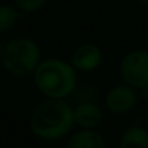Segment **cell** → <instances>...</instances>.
I'll return each mask as SVG.
<instances>
[{
	"instance_id": "11",
	"label": "cell",
	"mask_w": 148,
	"mask_h": 148,
	"mask_svg": "<svg viewBox=\"0 0 148 148\" xmlns=\"http://www.w3.org/2000/svg\"><path fill=\"white\" fill-rule=\"evenodd\" d=\"M49 2V0H13V5L26 15L31 13H36L39 12L42 8H45V5Z\"/></svg>"
},
{
	"instance_id": "10",
	"label": "cell",
	"mask_w": 148,
	"mask_h": 148,
	"mask_svg": "<svg viewBox=\"0 0 148 148\" xmlns=\"http://www.w3.org/2000/svg\"><path fill=\"white\" fill-rule=\"evenodd\" d=\"M21 13L22 12L15 5H9V3L0 5V35L10 32L16 26Z\"/></svg>"
},
{
	"instance_id": "6",
	"label": "cell",
	"mask_w": 148,
	"mask_h": 148,
	"mask_svg": "<svg viewBox=\"0 0 148 148\" xmlns=\"http://www.w3.org/2000/svg\"><path fill=\"white\" fill-rule=\"evenodd\" d=\"M70 62L77 73H92L102 65L103 52L99 45L93 42H83L73 51Z\"/></svg>"
},
{
	"instance_id": "2",
	"label": "cell",
	"mask_w": 148,
	"mask_h": 148,
	"mask_svg": "<svg viewBox=\"0 0 148 148\" xmlns=\"http://www.w3.org/2000/svg\"><path fill=\"white\" fill-rule=\"evenodd\" d=\"M34 84L47 99H67L77 86V70L61 58H45L34 71Z\"/></svg>"
},
{
	"instance_id": "8",
	"label": "cell",
	"mask_w": 148,
	"mask_h": 148,
	"mask_svg": "<svg viewBox=\"0 0 148 148\" xmlns=\"http://www.w3.org/2000/svg\"><path fill=\"white\" fill-rule=\"evenodd\" d=\"M105 145L103 136L95 129H80L68 138L65 148H105Z\"/></svg>"
},
{
	"instance_id": "12",
	"label": "cell",
	"mask_w": 148,
	"mask_h": 148,
	"mask_svg": "<svg viewBox=\"0 0 148 148\" xmlns=\"http://www.w3.org/2000/svg\"><path fill=\"white\" fill-rule=\"evenodd\" d=\"M3 42H2V39H0V64H2V54H3Z\"/></svg>"
},
{
	"instance_id": "3",
	"label": "cell",
	"mask_w": 148,
	"mask_h": 148,
	"mask_svg": "<svg viewBox=\"0 0 148 148\" xmlns=\"http://www.w3.org/2000/svg\"><path fill=\"white\" fill-rule=\"evenodd\" d=\"M41 61V48L32 38L16 36L3 45L2 65L13 77L31 76Z\"/></svg>"
},
{
	"instance_id": "9",
	"label": "cell",
	"mask_w": 148,
	"mask_h": 148,
	"mask_svg": "<svg viewBox=\"0 0 148 148\" xmlns=\"http://www.w3.org/2000/svg\"><path fill=\"white\" fill-rule=\"evenodd\" d=\"M121 148H148V132L141 126L128 128L119 142Z\"/></svg>"
},
{
	"instance_id": "7",
	"label": "cell",
	"mask_w": 148,
	"mask_h": 148,
	"mask_svg": "<svg viewBox=\"0 0 148 148\" xmlns=\"http://www.w3.org/2000/svg\"><path fill=\"white\" fill-rule=\"evenodd\" d=\"M74 125L82 129H95L103 121L102 108L95 102H82L76 108H73Z\"/></svg>"
},
{
	"instance_id": "1",
	"label": "cell",
	"mask_w": 148,
	"mask_h": 148,
	"mask_svg": "<svg viewBox=\"0 0 148 148\" xmlns=\"http://www.w3.org/2000/svg\"><path fill=\"white\" fill-rule=\"evenodd\" d=\"M74 125L73 108L65 99H45L32 112L29 119L31 131L44 141L64 138Z\"/></svg>"
},
{
	"instance_id": "13",
	"label": "cell",
	"mask_w": 148,
	"mask_h": 148,
	"mask_svg": "<svg viewBox=\"0 0 148 148\" xmlns=\"http://www.w3.org/2000/svg\"><path fill=\"white\" fill-rule=\"evenodd\" d=\"M138 2H139L141 5H144L145 8H148V0H138Z\"/></svg>"
},
{
	"instance_id": "5",
	"label": "cell",
	"mask_w": 148,
	"mask_h": 148,
	"mask_svg": "<svg viewBox=\"0 0 148 148\" xmlns=\"http://www.w3.org/2000/svg\"><path fill=\"white\" fill-rule=\"evenodd\" d=\"M138 103V90L126 83L110 87L105 96V106L115 115L131 112Z\"/></svg>"
},
{
	"instance_id": "4",
	"label": "cell",
	"mask_w": 148,
	"mask_h": 148,
	"mask_svg": "<svg viewBox=\"0 0 148 148\" xmlns=\"http://www.w3.org/2000/svg\"><path fill=\"white\" fill-rule=\"evenodd\" d=\"M119 74L123 83L139 90L148 89V51L132 49L123 55L119 64Z\"/></svg>"
}]
</instances>
